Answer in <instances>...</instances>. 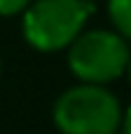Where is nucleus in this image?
<instances>
[{
    "instance_id": "nucleus-1",
    "label": "nucleus",
    "mask_w": 131,
    "mask_h": 134,
    "mask_svg": "<svg viewBox=\"0 0 131 134\" xmlns=\"http://www.w3.org/2000/svg\"><path fill=\"white\" fill-rule=\"evenodd\" d=\"M51 119L62 134H116L123 111L108 88L77 83L54 100Z\"/></svg>"
},
{
    "instance_id": "nucleus-2",
    "label": "nucleus",
    "mask_w": 131,
    "mask_h": 134,
    "mask_svg": "<svg viewBox=\"0 0 131 134\" xmlns=\"http://www.w3.org/2000/svg\"><path fill=\"white\" fill-rule=\"evenodd\" d=\"M87 16H93L90 0H31L23 10V39L36 52L69 49Z\"/></svg>"
},
{
    "instance_id": "nucleus-3",
    "label": "nucleus",
    "mask_w": 131,
    "mask_h": 134,
    "mask_svg": "<svg viewBox=\"0 0 131 134\" xmlns=\"http://www.w3.org/2000/svg\"><path fill=\"white\" fill-rule=\"evenodd\" d=\"M129 41L111 29H87L67 49L69 72L85 85H105L126 75Z\"/></svg>"
},
{
    "instance_id": "nucleus-4",
    "label": "nucleus",
    "mask_w": 131,
    "mask_h": 134,
    "mask_svg": "<svg viewBox=\"0 0 131 134\" xmlns=\"http://www.w3.org/2000/svg\"><path fill=\"white\" fill-rule=\"evenodd\" d=\"M108 18L113 31L131 41V0H108Z\"/></svg>"
},
{
    "instance_id": "nucleus-5",
    "label": "nucleus",
    "mask_w": 131,
    "mask_h": 134,
    "mask_svg": "<svg viewBox=\"0 0 131 134\" xmlns=\"http://www.w3.org/2000/svg\"><path fill=\"white\" fill-rule=\"evenodd\" d=\"M28 5H31V0H0V16H5V18L18 16V13H23Z\"/></svg>"
},
{
    "instance_id": "nucleus-6",
    "label": "nucleus",
    "mask_w": 131,
    "mask_h": 134,
    "mask_svg": "<svg viewBox=\"0 0 131 134\" xmlns=\"http://www.w3.org/2000/svg\"><path fill=\"white\" fill-rule=\"evenodd\" d=\"M121 129H123V134H131V106L126 108V114L121 119Z\"/></svg>"
},
{
    "instance_id": "nucleus-7",
    "label": "nucleus",
    "mask_w": 131,
    "mask_h": 134,
    "mask_svg": "<svg viewBox=\"0 0 131 134\" xmlns=\"http://www.w3.org/2000/svg\"><path fill=\"white\" fill-rule=\"evenodd\" d=\"M126 75H129V83H131V54H129V67H126Z\"/></svg>"
},
{
    "instance_id": "nucleus-8",
    "label": "nucleus",
    "mask_w": 131,
    "mask_h": 134,
    "mask_svg": "<svg viewBox=\"0 0 131 134\" xmlns=\"http://www.w3.org/2000/svg\"><path fill=\"white\" fill-rule=\"evenodd\" d=\"M0 75H3V59H0Z\"/></svg>"
}]
</instances>
